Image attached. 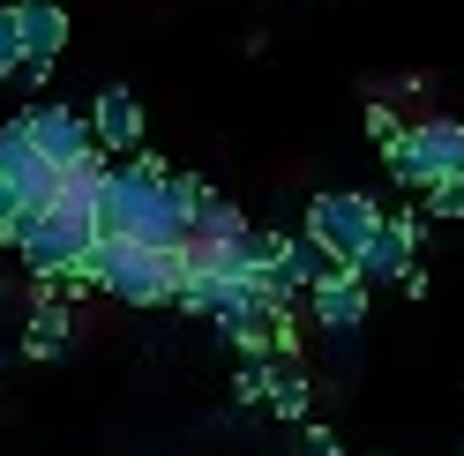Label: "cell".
<instances>
[{"label":"cell","instance_id":"1","mask_svg":"<svg viewBox=\"0 0 464 456\" xmlns=\"http://www.w3.org/2000/svg\"><path fill=\"white\" fill-rule=\"evenodd\" d=\"M75 277H91L98 292L128 307H172V284L188 277V247H142V240H91V254L75 262Z\"/></svg>","mask_w":464,"mask_h":456},{"label":"cell","instance_id":"2","mask_svg":"<svg viewBox=\"0 0 464 456\" xmlns=\"http://www.w3.org/2000/svg\"><path fill=\"white\" fill-rule=\"evenodd\" d=\"M382 165H390V180H397L404 195H420L427 180H442V173H457V165H464V120L427 112V120H412V128L382 150Z\"/></svg>","mask_w":464,"mask_h":456},{"label":"cell","instance_id":"3","mask_svg":"<svg viewBox=\"0 0 464 456\" xmlns=\"http://www.w3.org/2000/svg\"><path fill=\"white\" fill-rule=\"evenodd\" d=\"M374 224H382V203L360 195V187H323V195H307V233L323 240L337 262H360V247H367Z\"/></svg>","mask_w":464,"mask_h":456},{"label":"cell","instance_id":"4","mask_svg":"<svg viewBox=\"0 0 464 456\" xmlns=\"http://www.w3.org/2000/svg\"><path fill=\"white\" fill-rule=\"evenodd\" d=\"M23 135H31V150L53 165V173H75L82 157H98V142H91V112H75V105H31V112H15Z\"/></svg>","mask_w":464,"mask_h":456},{"label":"cell","instance_id":"5","mask_svg":"<svg viewBox=\"0 0 464 456\" xmlns=\"http://www.w3.org/2000/svg\"><path fill=\"white\" fill-rule=\"evenodd\" d=\"M420 240H427V217L420 210H382V224L367 233V247H360V277L367 284H397L404 270L420 262Z\"/></svg>","mask_w":464,"mask_h":456},{"label":"cell","instance_id":"6","mask_svg":"<svg viewBox=\"0 0 464 456\" xmlns=\"http://www.w3.org/2000/svg\"><path fill=\"white\" fill-rule=\"evenodd\" d=\"M300 307H307V322H314V329H330V337H360V329H367V277L344 262V270H330V277H314L307 292H300Z\"/></svg>","mask_w":464,"mask_h":456},{"label":"cell","instance_id":"7","mask_svg":"<svg viewBox=\"0 0 464 456\" xmlns=\"http://www.w3.org/2000/svg\"><path fill=\"white\" fill-rule=\"evenodd\" d=\"M0 187H8L23 210H38V203H53V195H61V173H53V165L31 150L23 120H0Z\"/></svg>","mask_w":464,"mask_h":456},{"label":"cell","instance_id":"8","mask_svg":"<svg viewBox=\"0 0 464 456\" xmlns=\"http://www.w3.org/2000/svg\"><path fill=\"white\" fill-rule=\"evenodd\" d=\"M91 142H98L105 157L142 150V98L128 90V82H105V90L91 98Z\"/></svg>","mask_w":464,"mask_h":456},{"label":"cell","instance_id":"9","mask_svg":"<svg viewBox=\"0 0 464 456\" xmlns=\"http://www.w3.org/2000/svg\"><path fill=\"white\" fill-rule=\"evenodd\" d=\"M75 352V315L61 307L53 277H31V329H23V359H68Z\"/></svg>","mask_w":464,"mask_h":456},{"label":"cell","instance_id":"10","mask_svg":"<svg viewBox=\"0 0 464 456\" xmlns=\"http://www.w3.org/2000/svg\"><path fill=\"white\" fill-rule=\"evenodd\" d=\"M15 38H23V61H61L68 52V8L61 0H15Z\"/></svg>","mask_w":464,"mask_h":456},{"label":"cell","instance_id":"11","mask_svg":"<svg viewBox=\"0 0 464 456\" xmlns=\"http://www.w3.org/2000/svg\"><path fill=\"white\" fill-rule=\"evenodd\" d=\"M270 419H285V426H300V419H314V375H307V359H277V375H270Z\"/></svg>","mask_w":464,"mask_h":456},{"label":"cell","instance_id":"12","mask_svg":"<svg viewBox=\"0 0 464 456\" xmlns=\"http://www.w3.org/2000/svg\"><path fill=\"white\" fill-rule=\"evenodd\" d=\"M420 210H427V217H442V224H457V217H464V165L420 187Z\"/></svg>","mask_w":464,"mask_h":456},{"label":"cell","instance_id":"13","mask_svg":"<svg viewBox=\"0 0 464 456\" xmlns=\"http://www.w3.org/2000/svg\"><path fill=\"white\" fill-rule=\"evenodd\" d=\"M270 375H277L270 352H263V359H240V366H232V404H263V396H270Z\"/></svg>","mask_w":464,"mask_h":456},{"label":"cell","instance_id":"14","mask_svg":"<svg viewBox=\"0 0 464 456\" xmlns=\"http://www.w3.org/2000/svg\"><path fill=\"white\" fill-rule=\"evenodd\" d=\"M293 456H344V442L330 434L323 419H300V426H293Z\"/></svg>","mask_w":464,"mask_h":456},{"label":"cell","instance_id":"15","mask_svg":"<svg viewBox=\"0 0 464 456\" xmlns=\"http://www.w3.org/2000/svg\"><path fill=\"white\" fill-rule=\"evenodd\" d=\"M397 135H404V120H397V105H390V98H367V142H374V150H390Z\"/></svg>","mask_w":464,"mask_h":456},{"label":"cell","instance_id":"16","mask_svg":"<svg viewBox=\"0 0 464 456\" xmlns=\"http://www.w3.org/2000/svg\"><path fill=\"white\" fill-rule=\"evenodd\" d=\"M15 61H23V38H15V0H0V82H15Z\"/></svg>","mask_w":464,"mask_h":456},{"label":"cell","instance_id":"17","mask_svg":"<svg viewBox=\"0 0 464 456\" xmlns=\"http://www.w3.org/2000/svg\"><path fill=\"white\" fill-rule=\"evenodd\" d=\"M15 233H23V203L0 187V247H15Z\"/></svg>","mask_w":464,"mask_h":456},{"label":"cell","instance_id":"18","mask_svg":"<svg viewBox=\"0 0 464 456\" xmlns=\"http://www.w3.org/2000/svg\"><path fill=\"white\" fill-rule=\"evenodd\" d=\"M15 82H23V90H45V82H53V61H15Z\"/></svg>","mask_w":464,"mask_h":456},{"label":"cell","instance_id":"19","mask_svg":"<svg viewBox=\"0 0 464 456\" xmlns=\"http://www.w3.org/2000/svg\"><path fill=\"white\" fill-rule=\"evenodd\" d=\"M457 456H464V449H457Z\"/></svg>","mask_w":464,"mask_h":456},{"label":"cell","instance_id":"20","mask_svg":"<svg viewBox=\"0 0 464 456\" xmlns=\"http://www.w3.org/2000/svg\"><path fill=\"white\" fill-rule=\"evenodd\" d=\"M367 456H374V449H367Z\"/></svg>","mask_w":464,"mask_h":456}]
</instances>
